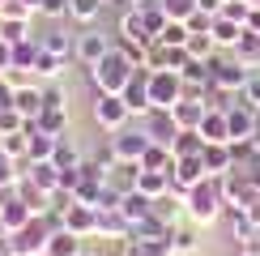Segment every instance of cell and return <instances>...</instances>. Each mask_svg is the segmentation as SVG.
I'll return each mask as SVG.
<instances>
[{
    "instance_id": "obj_24",
    "label": "cell",
    "mask_w": 260,
    "mask_h": 256,
    "mask_svg": "<svg viewBox=\"0 0 260 256\" xmlns=\"http://www.w3.org/2000/svg\"><path fill=\"white\" fill-rule=\"evenodd\" d=\"M56 141H60V137H47L43 128L30 124V149H26V163H51V154H56Z\"/></svg>"
},
{
    "instance_id": "obj_44",
    "label": "cell",
    "mask_w": 260,
    "mask_h": 256,
    "mask_svg": "<svg viewBox=\"0 0 260 256\" xmlns=\"http://www.w3.org/2000/svg\"><path fill=\"white\" fill-rule=\"evenodd\" d=\"M239 99H243L247 107H256V111H260V69H256V73H247V81H243V94H239Z\"/></svg>"
},
{
    "instance_id": "obj_55",
    "label": "cell",
    "mask_w": 260,
    "mask_h": 256,
    "mask_svg": "<svg viewBox=\"0 0 260 256\" xmlns=\"http://www.w3.org/2000/svg\"><path fill=\"white\" fill-rule=\"evenodd\" d=\"M239 256H252V252H239Z\"/></svg>"
},
{
    "instance_id": "obj_57",
    "label": "cell",
    "mask_w": 260,
    "mask_h": 256,
    "mask_svg": "<svg viewBox=\"0 0 260 256\" xmlns=\"http://www.w3.org/2000/svg\"><path fill=\"white\" fill-rule=\"evenodd\" d=\"M103 5H111V0H103Z\"/></svg>"
},
{
    "instance_id": "obj_42",
    "label": "cell",
    "mask_w": 260,
    "mask_h": 256,
    "mask_svg": "<svg viewBox=\"0 0 260 256\" xmlns=\"http://www.w3.org/2000/svg\"><path fill=\"white\" fill-rule=\"evenodd\" d=\"M17 179H21V171L13 158H5L0 154V192H9V188H17Z\"/></svg>"
},
{
    "instance_id": "obj_51",
    "label": "cell",
    "mask_w": 260,
    "mask_h": 256,
    "mask_svg": "<svg viewBox=\"0 0 260 256\" xmlns=\"http://www.w3.org/2000/svg\"><path fill=\"white\" fill-rule=\"evenodd\" d=\"M252 149H256V158H260V128H256V137H252Z\"/></svg>"
},
{
    "instance_id": "obj_16",
    "label": "cell",
    "mask_w": 260,
    "mask_h": 256,
    "mask_svg": "<svg viewBox=\"0 0 260 256\" xmlns=\"http://www.w3.org/2000/svg\"><path fill=\"white\" fill-rule=\"evenodd\" d=\"M13 107L26 115L30 124H35V120H39V111H43V90H39V85H30V81L13 85Z\"/></svg>"
},
{
    "instance_id": "obj_33",
    "label": "cell",
    "mask_w": 260,
    "mask_h": 256,
    "mask_svg": "<svg viewBox=\"0 0 260 256\" xmlns=\"http://www.w3.org/2000/svg\"><path fill=\"white\" fill-rule=\"evenodd\" d=\"M39 60V39H21L13 43V73H30Z\"/></svg>"
},
{
    "instance_id": "obj_13",
    "label": "cell",
    "mask_w": 260,
    "mask_h": 256,
    "mask_svg": "<svg viewBox=\"0 0 260 256\" xmlns=\"http://www.w3.org/2000/svg\"><path fill=\"white\" fill-rule=\"evenodd\" d=\"M21 179H30L43 197H51V192H60V171L51 163H21Z\"/></svg>"
},
{
    "instance_id": "obj_41",
    "label": "cell",
    "mask_w": 260,
    "mask_h": 256,
    "mask_svg": "<svg viewBox=\"0 0 260 256\" xmlns=\"http://www.w3.org/2000/svg\"><path fill=\"white\" fill-rule=\"evenodd\" d=\"M26 124H30V120L17 111V107H5V111H0V133H21Z\"/></svg>"
},
{
    "instance_id": "obj_50",
    "label": "cell",
    "mask_w": 260,
    "mask_h": 256,
    "mask_svg": "<svg viewBox=\"0 0 260 256\" xmlns=\"http://www.w3.org/2000/svg\"><path fill=\"white\" fill-rule=\"evenodd\" d=\"M222 5H226V0H197V9H201V13H209V17H218Z\"/></svg>"
},
{
    "instance_id": "obj_58",
    "label": "cell",
    "mask_w": 260,
    "mask_h": 256,
    "mask_svg": "<svg viewBox=\"0 0 260 256\" xmlns=\"http://www.w3.org/2000/svg\"><path fill=\"white\" fill-rule=\"evenodd\" d=\"M0 5H9V0H0Z\"/></svg>"
},
{
    "instance_id": "obj_25",
    "label": "cell",
    "mask_w": 260,
    "mask_h": 256,
    "mask_svg": "<svg viewBox=\"0 0 260 256\" xmlns=\"http://www.w3.org/2000/svg\"><path fill=\"white\" fill-rule=\"evenodd\" d=\"M231 56L239 60L247 73H256V69H260V35H252V30H247V35H243V39L231 47Z\"/></svg>"
},
{
    "instance_id": "obj_20",
    "label": "cell",
    "mask_w": 260,
    "mask_h": 256,
    "mask_svg": "<svg viewBox=\"0 0 260 256\" xmlns=\"http://www.w3.org/2000/svg\"><path fill=\"white\" fill-rule=\"evenodd\" d=\"M120 213L128 218V227H137V222H145L149 213H154V201L141 197V192L133 188V192H124V197H120Z\"/></svg>"
},
{
    "instance_id": "obj_38",
    "label": "cell",
    "mask_w": 260,
    "mask_h": 256,
    "mask_svg": "<svg viewBox=\"0 0 260 256\" xmlns=\"http://www.w3.org/2000/svg\"><path fill=\"white\" fill-rule=\"evenodd\" d=\"M188 21H167V30H162L158 35V43H167V47H183V43H188Z\"/></svg>"
},
{
    "instance_id": "obj_28",
    "label": "cell",
    "mask_w": 260,
    "mask_h": 256,
    "mask_svg": "<svg viewBox=\"0 0 260 256\" xmlns=\"http://www.w3.org/2000/svg\"><path fill=\"white\" fill-rule=\"evenodd\" d=\"M171 167H175V154H171V145L149 141V149L141 154V171H167V175H171Z\"/></svg>"
},
{
    "instance_id": "obj_34",
    "label": "cell",
    "mask_w": 260,
    "mask_h": 256,
    "mask_svg": "<svg viewBox=\"0 0 260 256\" xmlns=\"http://www.w3.org/2000/svg\"><path fill=\"white\" fill-rule=\"evenodd\" d=\"M64 64L69 60H60V56H51V51H43V43H39V60H35V77H47V81H56L60 73H64Z\"/></svg>"
},
{
    "instance_id": "obj_7",
    "label": "cell",
    "mask_w": 260,
    "mask_h": 256,
    "mask_svg": "<svg viewBox=\"0 0 260 256\" xmlns=\"http://www.w3.org/2000/svg\"><path fill=\"white\" fill-rule=\"evenodd\" d=\"M115 43L103 35V30H94V26H85L81 35H77V43H73V60L81 64V69H94V64H99L107 51H111Z\"/></svg>"
},
{
    "instance_id": "obj_30",
    "label": "cell",
    "mask_w": 260,
    "mask_h": 256,
    "mask_svg": "<svg viewBox=\"0 0 260 256\" xmlns=\"http://www.w3.org/2000/svg\"><path fill=\"white\" fill-rule=\"evenodd\" d=\"M197 248H201L197 227H171V252H175V256H192Z\"/></svg>"
},
{
    "instance_id": "obj_35",
    "label": "cell",
    "mask_w": 260,
    "mask_h": 256,
    "mask_svg": "<svg viewBox=\"0 0 260 256\" xmlns=\"http://www.w3.org/2000/svg\"><path fill=\"white\" fill-rule=\"evenodd\" d=\"M201 149H205V137L201 133H179L175 141H171V154H175V158H201Z\"/></svg>"
},
{
    "instance_id": "obj_56",
    "label": "cell",
    "mask_w": 260,
    "mask_h": 256,
    "mask_svg": "<svg viewBox=\"0 0 260 256\" xmlns=\"http://www.w3.org/2000/svg\"><path fill=\"white\" fill-rule=\"evenodd\" d=\"M252 256H260V248H256V252H252Z\"/></svg>"
},
{
    "instance_id": "obj_19",
    "label": "cell",
    "mask_w": 260,
    "mask_h": 256,
    "mask_svg": "<svg viewBox=\"0 0 260 256\" xmlns=\"http://www.w3.org/2000/svg\"><path fill=\"white\" fill-rule=\"evenodd\" d=\"M205 111H209V107H205V103H192V99H179L175 107H171V115H175V124L183 128V133H197L201 120H205Z\"/></svg>"
},
{
    "instance_id": "obj_14",
    "label": "cell",
    "mask_w": 260,
    "mask_h": 256,
    "mask_svg": "<svg viewBox=\"0 0 260 256\" xmlns=\"http://www.w3.org/2000/svg\"><path fill=\"white\" fill-rule=\"evenodd\" d=\"M201 163H205V171H209L213 179H222V175L235 171V154H231V145H205L201 149Z\"/></svg>"
},
{
    "instance_id": "obj_36",
    "label": "cell",
    "mask_w": 260,
    "mask_h": 256,
    "mask_svg": "<svg viewBox=\"0 0 260 256\" xmlns=\"http://www.w3.org/2000/svg\"><path fill=\"white\" fill-rule=\"evenodd\" d=\"M183 51H188V60H209L218 51V43H213V35H188Z\"/></svg>"
},
{
    "instance_id": "obj_15",
    "label": "cell",
    "mask_w": 260,
    "mask_h": 256,
    "mask_svg": "<svg viewBox=\"0 0 260 256\" xmlns=\"http://www.w3.org/2000/svg\"><path fill=\"white\" fill-rule=\"evenodd\" d=\"M197 133L205 137V145H226L231 141V120H226V111H205Z\"/></svg>"
},
{
    "instance_id": "obj_53",
    "label": "cell",
    "mask_w": 260,
    "mask_h": 256,
    "mask_svg": "<svg viewBox=\"0 0 260 256\" xmlns=\"http://www.w3.org/2000/svg\"><path fill=\"white\" fill-rule=\"evenodd\" d=\"M77 256H103V252H90V248H81V252H77Z\"/></svg>"
},
{
    "instance_id": "obj_31",
    "label": "cell",
    "mask_w": 260,
    "mask_h": 256,
    "mask_svg": "<svg viewBox=\"0 0 260 256\" xmlns=\"http://www.w3.org/2000/svg\"><path fill=\"white\" fill-rule=\"evenodd\" d=\"M103 9H107L103 0H69V17L77 21V26H94Z\"/></svg>"
},
{
    "instance_id": "obj_22",
    "label": "cell",
    "mask_w": 260,
    "mask_h": 256,
    "mask_svg": "<svg viewBox=\"0 0 260 256\" xmlns=\"http://www.w3.org/2000/svg\"><path fill=\"white\" fill-rule=\"evenodd\" d=\"M120 39H128V43H154V35H149V26H145V17L137 13V9H128V13H120Z\"/></svg>"
},
{
    "instance_id": "obj_40",
    "label": "cell",
    "mask_w": 260,
    "mask_h": 256,
    "mask_svg": "<svg viewBox=\"0 0 260 256\" xmlns=\"http://www.w3.org/2000/svg\"><path fill=\"white\" fill-rule=\"evenodd\" d=\"M35 17V9L21 5V0H9V5H0V21H30Z\"/></svg>"
},
{
    "instance_id": "obj_6",
    "label": "cell",
    "mask_w": 260,
    "mask_h": 256,
    "mask_svg": "<svg viewBox=\"0 0 260 256\" xmlns=\"http://www.w3.org/2000/svg\"><path fill=\"white\" fill-rule=\"evenodd\" d=\"M107 149L115 154V163H137L141 167V154L149 149V137H145V128H141V124L137 128L128 124V128H120V133L107 137Z\"/></svg>"
},
{
    "instance_id": "obj_39",
    "label": "cell",
    "mask_w": 260,
    "mask_h": 256,
    "mask_svg": "<svg viewBox=\"0 0 260 256\" xmlns=\"http://www.w3.org/2000/svg\"><path fill=\"white\" fill-rule=\"evenodd\" d=\"M35 30H30V21H0V39L5 43H21V39H30Z\"/></svg>"
},
{
    "instance_id": "obj_23",
    "label": "cell",
    "mask_w": 260,
    "mask_h": 256,
    "mask_svg": "<svg viewBox=\"0 0 260 256\" xmlns=\"http://www.w3.org/2000/svg\"><path fill=\"white\" fill-rule=\"evenodd\" d=\"M35 128H43L47 137H69V107H43Z\"/></svg>"
},
{
    "instance_id": "obj_46",
    "label": "cell",
    "mask_w": 260,
    "mask_h": 256,
    "mask_svg": "<svg viewBox=\"0 0 260 256\" xmlns=\"http://www.w3.org/2000/svg\"><path fill=\"white\" fill-rule=\"evenodd\" d=\"M43 107H69V94L60 85H43Z\"/></svg>"
},
{
    "instance_id": "obj_26",
    "label": "cell",
    "mask_w": 260,
    "mask_h": 256,
    "mask_svg": "<svg viewBox=\"0 0 260 256\" xmlns=\"http://www.w3.org/2000/svg\"><path fill=\"white\" fill-rule=\"evenodd\" d=\"M85 248V239H81V235H73V231H56V235H51V239H47V252H43V256H77Z\"/></svg>"
},
{
    "instance_id": "obj_4",
    "label": "cell",
    "mask_w": 260,
    "mask_h": 256,
    "mask_svg": "<svg viewBox=\"0 0 260 256\" xmlns=\"http://www.w3.org/2000/svg\"><path fill=\"white\" fill-rule=\"evenodd\" d=\"M209 85H218V90H226V94H235V99H239L243 94V81H247V69L239 60L231 56V51H213L209 60Z\"/></svg>"
},
{
    "instance_id": "obj_27",
    "label": "cell",
    "mask_w": 260,
    "mask_h": 256,
    "mask_svg": "<svg viewBox=\"0 0 260 256\" xmlns=\"http://www.w3.org/2000/svg\"><path fill=\"white\" fill-rule=\"evenodd\" d=\"M26 149H30V124L21 133H0V154L13 158V163H26Z\"/></svg>"
},
{
    "instance_id": "obj_11",
    "label": "cell",
    "mask_w": 260,
    "mask_h": 256,
    "mask_svg": "<svg viewBox=\"0 0 260 256\" xmlns=\"http://www.w3.org/2000/svg\"><path fill=\"white\" fill-rule=\"evenodd\" d=\"M120 99L128 103V111H133V115L154 111V107H149V69H133V77H128V85L120 90Z\"/></svg>"
},
{
    "instance_id": "obj_18",
    "label": "cell",
    "mask_w": 260,
    "mask_h": 256,
    "mask_svg": "<svg viewBox=\"0 0 260 256\" xmlns=\"http://www.w3.org/2000/svg\"><path fill=\"white\" fill-rule=\"evenodd\" d=\"M209 35H213V43H218V51H231L235 43H239L243 35H247V26H239V21H231V17H213V26H209Z\"/></svg>"
},
{
    "instance_id": "obj_29",
    "label": "cell",
    "mask_w": 260,
    "mask_h": 256,
    "mask_svg": "<svg viewBox=\"0 0 260 256\" xmlns=\"http://www.w3.org/2000/svg\"><path fill=\"white\" fill-rule=\"evenodd\" d=\"M51 167H56V171H77V167H81V149L73 145V137H60V141H56Z\"/></svg>"
},
{
    "instance_id": "obj_12",
    "label": "cell",
    "mask_w": 260,
    "mask_h": 256,
    "mask_svg": "<svg viewBox=\"0 0 260 256\" xmlns=\"http://www.w3.org/2000/svg\"><path fill=\"white\" fill-rule=\"evenodd\" d=\"M64 231L81 235V239H94V231H99V209H94V205H81V201H73V205L64 209Z\"/></svg>"
},
{
    "instance_id": "obj_52",
    "label": "cell",
    "mask_w": 260,
    "mask_h": 256,
    "mask_svg": "<svg viewBox=\"0 0 260 256\" xmlns=\"http://www.w3.org/2000/svg\"><path fill=\"white\" fill-rule=\"evenodd\" d=\"M21 5H30V9H35V13H39V5H43V0H21Z\"/></svg>"
},
{
    "instance_id": "obj_5",
    "label": "cell",
    "mask_w": 260,
    "mask_h": 256,
    "mask_svg": "<svg viewBox=\"0 0 260 256\" xmlns=\"http://www.w3.org/2000/svg\"><path fill=\"white\" fill-rule=\"evenodd\" d=\"M183 99V77L171 69H149V107L158 111H171Z\"/></svg>"
},
{
    "instance_id": "obj_48",
    "label": "cell",
    "mask_w": 260,
    "mask_h": 256,
    "mask_svg": "<svg viewBox=\"0 0 260 256\" xmlns=\"http://www.w3.org/2000/svg\"><path fill=\"white\" fill-rule=\"evenodd\" d=\"M9 73H13V43L0 39V77H9Z\"/></svg>"
},
{
    "instance_id": "obj_45",
    "label": "cell",
    "mask_w": 260,
    "mask_h": 256,
    "mask_svg": "<svg viewBox=\"0 0 260 256\" xmlns=\"http://www.w3.org/2000/svg\"><path fill=\"white\" fill-rule=\"evenodd\" d=\"M39 13H43V17H51V21H60V17H69V0H43Z\"/></svg>"
},
{
    "instance_id": "obj_2",
    "label": "cell",
    "mask_w": 260,
    "mask_h": 256,
    "mask_svg": "<svg viewBox=\"0 0 260 256\" xmlns=\"http://www.w3.org/2000/svg\"><path fill=\"white\" fill-rule=\"evenodd\" d=\"M133 69H137V64L128 60L120 47H111L99 64H94V69H85V73H90L94 94H120L124 85H128V77H133Z\"/></svg>"
},
{
    "instance_id": "obj_8",
    "label": "cell",
    "mask_w": 260,
    "mask_h": 256,
    "mask_svg": "<svg viewBox=\"0 0 260 256\" xmlns=\"http://www.w3.org/2000/svg\"><path fill=\"white\" fill-rule=\"evenodd\" d=\"M35 213H39V209L30 205V201L21 197L17 188L0 192V222H5V231H9V235H13V231H21V227L30 222V218H35Z\"/></svg>"
},
{
    "instance_id": "obj_1",
    "label": "cell",
    "mask_w": 260,
    "mask_h": 256,
    "mask_svg": "<svg viewBox=\"0 0 260 256\" xmlns=\"http://www.w3.org/2000/svg\"><path fill=\"white\" fill-rule=\"evenodd\" d=\"M183 209H188V222L192 227H213V222L226 213V197H222V179H201L197 188H188L183 197Z\"/></svg>"
},
{
    "instance_id": "obj_47",
    "label": "cell",
    "mask_w": 260,
    "mask_h": 256,
    "mask_svg": "<svg viewBox=\"0 0 260 256\" xmlns=\"http://www.w3.org/2000/svg\"><path fill=\"white\" fill-rule=\"evenodd\" d=\"M209 26H213V17H209V13H201V9L188 17V30H192V35H209Z\"/></svg>"
},
{
    "instance_id": "obj_37",
    "label": "cell",
    "mask_w": 260,
    "mask_h": 256,
    "mask_svg": "<svg viewBox=\"0 0 260 256\" xmlns=\"http://www.w3.org/2000/svg\"><path fill=\"white\" fill-rule=\"evenodd\" d=\"M162 13H167L171 21H188L192 13H197V0H158Z\"/></svg>"
},
{
    "instance_id": "obj_32",
    "label": "cell",
    "mask_w": 260,
    "mask_h": 256,
    "mask_svg": "<svg viewBox=\"0 0 260 256\" xmlns=\"http://www.w3.org/2000/svg\"><path fill=\"white\" fill-rule=\"evenodd\" d=\"M39 43H43V51H51V56L73 60V43H77V39H69V35H64V30L56 26V30H47V35H43Z\"/></svg>"
},
{
    "instance_id": "obj_21",
    "label": "cell",
    "mask_w": 260,
    "mask_h": 256,
    "mask_svg": "<svg viewBox=\"0 0 260 256\" xmlns=\"http://www.w3.org/2000/svg\"><path fill=\"white\" fill-rule=\"evenodd\" d=\"M137 192L149 197V201L167 197V192H171V175H167V171H137Z\"/></svg>"
},
{
    "instance_id": "obj_3",
    "label": "cell",
    "mask_w": 260,
    "mask_h": 256,
    "mask_svg": "<svg viewBox=\"0 0 260 256\" xmlns=\"http://www.w3.org/2000/svg\"><path fill=\"white\" fill-rule=\"evenodd\" d=\"M90 120L99 124L107 137H111V133H120V128L133 124V111H128V103L120 99V94H94V103H90Z\"/></svg>"
},
{
    "instance_id": "obj_49",
    "label": "cell",
    "mask_w": 260,
    "mask_h": 256,
    "mask_svg": "<svg viewBox=\"0 0 260 256\" xmlns=\"http://www.w3.org/2000/svg\"><path fill=\"white\" fill-rule=\"evenodd\" d=\"M5 107H13V81L0 77V111H5Z\"/></svg>"
},
{
    "instance_id": "obj_10",
    "label": "cell",
    "mask_w": 260,
    "mask_h": 256,
    "mask_svg": "<svg viewBox=\"0 0 260 256\" xmlns=\"http://www.w3.org/2000/svg\"><path fill=\"white\" fill-rule=\"evenodd\" d=\"M141 128H145V137H149V141H158V145H171V141L183 133V128L175 124V115H171V111H158V107L141 115Z\"/></svg>"
},
{
    "instance_id": "obj_43",
    "label": "cell",
    "mask_w": 260,
    "mask_h": 256,
    "mask_svg": "<svg viewBox=\"0 0 260 256\" xmlns=\"http://www.w3.org/2000/svg\"><path fill=\"white\" fill-rule=\"evenodd\" d=\"M222 17H231V21H239V26H247L252 5H247V0H226V5H222Z\"/></svg>"
},
{
    "instance_id": "obj_59",
    "label": "cell",
    "mask_w": 260,
    "mask_h": 256,
    "mask_svg": "<svg viewBox=\"0 0 260 256\" xmlns=\"http://www.w3.org/2000/svg\"><path fill=\"white\" fill-rule=\"evenodd\" d=\"M9 256H13V252H9Z\"/></svg>"
},
{
    "instance_id": "obj_54",
    "label": "cell",
    "mask_w": 260,
    "mask_h": 256,
    "mask_svg": "<svg viewBox=\"0 0 260 256\" xmlns=\"http://www.w3.org/2000/svg\"><path fill=\"white\" fill-rule=\"evenodd\" d=\"M0 239H9V231H5V222H0Z\"/></svg>"
},
{
    "instance_id": "obj_9",
    "label": "cell",
    "mask_w": 260,
    "mask_h": 256,
    "mask_svg": "<svg viewBox=\"0 0 260 256\" xmlns=\"http://www.w3.org/2000/svg\"><path fill=\"white\" fill-rule=\"evenodd\" d=\"M226 120H231V141H252L256 128H260V111L247 107L243 99H235L231 107H226Z\"/></svg>"
},
{
    "instance_id": "obj_17",
    "label": "cell",
    "mask_w": 260,
    "mask_h": 256,
    "mask_svg": "<svg viewBox=\"0 0 260 256\" xmlns=\"http://www.w3.org/2000/svg\"><path fill=\"white\" fill-rule=\"evenodd\" d=\"M94 235H99V239H115V243H120V239L133 235V227H128V218H124L120 209H99V231H94Z\"/></svg>"
}]
</instances>
